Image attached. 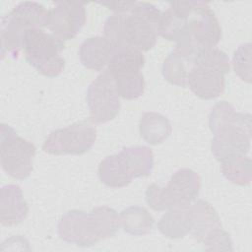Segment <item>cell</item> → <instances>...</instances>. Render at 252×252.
Wrapping results in <instances>:
<instances>
[{"label":"cell","mask_w":252,"mask_h":252,"mask_svg":"<svg viewBox=\"0 0 252 252\" xmlns=\"http://www.w3.org/2000/svg\"><path fill=\"white\" fill-rule=\"evenodd\" d=\"M141 137L150 145H158L164 142L171 134L170 121L158 112H145L139 121Z\"/></svg>","instance_id":"cell-19"},{"label":"cell","mask_w":252,"mask_h":252,"mask_svg":"<svg viewBox=\"0 0 252 252\" xmlns=\"http://www.w3.org/2000/svg\"><path fill=\"white\" fill-rule=\"evenodd\" d=\"M159 35L176 45L212 48L221 39V28L214 11L202 1L169 3L161 13Z\"/></svg>","instance_id":"cell-1"},{"label":"cell","mask_w":252,"mask_h":252,"mask_svg":"<svg viewBox=\"0 0 252 252\" xmlns=\"http://www.w3.org/2000/svg\"><path fill=\"white\" fill-rule=\"evenodd\" d=\"M192 226L190 205L167 210L158 221V229L167 238H182L190 233Z\"/></svg>","instance_id":"cell-17"},{"label":"cell","mask_w":252,"mask_h":252,"mask_svg":"<svg viewBox=\"0 0 252 252\" xmlns=\"http://www.w3.org/2000/svg\"><path fill=\"white\" fill-rule=\"evenodd\" d=\"M29 214V206L19 185H5L0 190V221L12 226L22 222Z\"/></svg>","instance_id":"cell-15"},{"label":"cell","mask_w":252,"mask_h":252,"mask_svg":"<svg viewBox=\"0 0 252 252\" xmlns=\"http://www.w3.org/2000/svg\"><path fill=\"white\" fill-rule=\"evenodd\" d=\"M161 12L153 4L137 2L124 16L123 32L127 47L149 51L155 47L158 35Z\"/></svg>","instance_id":"cell-8"},{"label":"cell","mask_w":252,"mask_h":252,"mask_svg":"<svg viewBox=\"0 0 252 252\" xmlns=\"http://www.w3.org/2000/svg\"><path fill=\"white\" fill-rule=\"evenodd\" d=\"M133 178L149 176L154 168L153 151L146 146L123 148L119 152Z\"/></svg>","instance_id":"cell-21"},{"label":"cell","mask_w":252,"mask_h":252,"mask_svg":"<svg viewBox=\"0 0 252 252\" xmlns=\"http://www.w3.org/2000/svg\"><path fill=\"white\" fill-rule=\"evenodd\" d=\"M64 41L40 29H29L23 35V48L28 63L46 77L60 75L65 67L61 56Z\"/></svg>","instance_id":"cell-6"},{"label":"cell","mask_w":252,"mask_h":252,"mask_svg":"<svg viewBox=\"0 0 252 252\" xmlns=\"http://www.w3.org/2000/svg\"><path fill=\"white\" fill-rule=\"evenodd\" d=\"M209 128L214 135L211 150L220 163L246 156L251 142V115L237 112L227 101L217 102L209 114Z\"/></svg>","instance_id":"cell-2"},{"label":"cell","mask_w":252,"mask_h":252,"mask_svg":"<svg viewBox=\"0 0 252 252\" xmlns=\"http://www.w3.org/2000/svg\"><path fill=\"white\" fill-rule=\"evenodd\" d=\"M97 173L99 180L111 188L125 187L134 179L119 153L103 158L98 165Z\"/></svg>","instance_id":"cell-18"},{"label":"cell","mask_w":252,"mask_h":252,"mask_svg":"<svg viewBox=\"0 0 252 252\" xmlns=\"http://www.w3.org/2000/svg\"><path fill=\"white\" fill-rule=\"evenodd\" d=\"M192 226L190 233L204 244L208 251H232L233 243L228 232L222 229L220 219L215 208L205 200L190 205Z\"/></svg>","instance_id":"cell-9"},{"label":"cell","mask_w":252,"mask_h":252,"mask_svg":"<svg viewBox=\"0 0 252 252\" xmlns=\"http://www.w3.org/2000/svg\"><path fill=\"white\" fill-rule=\"evenodd\" d=\"M119 223L124 232L133 236H143L152 231L155 219L146 208L131 206L121 211Z\"/></svg>","instance_id":"cell-20"},{"label":"cell","mask_w":252,"mask_h":252,"mask_svg":"<svg viewBox=\"0 0 252 252\" xmlns=\"http://www.w3.org/2000/svg\"><path fill=\"white\" fill-rule=\"evenodd\" d=\"M252 161L246 156H241L220 163L222 175L231 183L244 186L252 180Z\"/></svg>","instance_id":"cell-22"},{"label":"cell","mask_w":252,"mask_h":252,"mask_svg":"<svg viewBox=\"0 0 252 252\" xmlns=\"http://www.w3.org/2000/svg\"><path fill=\"white\" fill-rule=\"evenodd\" d=\"M119 226L117 212L107 206H100L89 213L68 211L60 219L57 230L62 240L80 247H90L114 236Z\"/></svg>","instance_id":"cell-3"},{"label":"cell","mask_w":252,"mask_h":252,"mask_svg":"<svg viewBox=\"0 0 252 252\" xmlns=\"http://www.w3.org/2000/svg\"><path fill=\"white\" fill-rule=\"evenodd\" d=\"M229 69V58L222 50L217 47L199 49L188 75L187 86L202 99L217 98L224 92V76Z\"/></svg>","instance_id":"cell-4"},{"label":"cell","mask_w":252,"mask_h":252,"mask_svg":"<svg viewBox=\"0 0 252 252\" xmlns=\"http://www.w3.org/2000/svg\"><path fill=\"white\" fill-rule=\"evenodd\" d=\"M86 98L90 110V120L93 123H106L113 120L120 111L119 95L107 70H104L91 83Z\"/></svg>","instance_id":"cell-12"},{"label":"cell","mask_w":252,"mask_h":252,"mask_svg":"<svg viewBox=\"0 0 252 252\" xmlns=\"http://www.w3.org/2000/svg\"><path fill=\"white\" fill-rule=\"evenodd\" d=\"M96 140V130L85 120L52 131L45 139L42 150L50 155H84Z\"/></svg>","instance_id":"cell-11"},{"label":"cell","mask_w":252,"mask_h":252,"mask_svg":"<svg viewBox=\"0 0 252 252\" xmlns=\"http://www.w3.org/2000/svg\"><path fill=\"white\" fill-rule=\"evenodd\" d=\"M200 188V176L192 169L181 168L172 174L166 186L161 187L157 183L149 185L145 192V199L154 211H167L190 205L198 197Z\"/></svg>","instance_id":"cell-5"},{"label":"cell","mask_w":252,"mask_h":252,"mask_svg":"<svg viewBox=\"0 0 252 252\" xmlns=\"http://www.w3.org/2000/svg\"><path fill=\"white\" fill-rule=\"evenodd\" d=\"M114 47L104 37L100 35L87 38L79 48L81 63L88 69L101 71L110 62L115 53Z\"/></svg>","instance_id":"cell-16"},{"label":"cell","mask_w":252,"mask_h":252,"mask_svg":"<svg viewBox=\"0 0 252 252\" xmlns=\"http://www.w3.org/2000/svg\"><path fill=\"white\" fill-rule=\"evenodd\" d=\"M232 65L235 74L247 83L251 82V44H240L234 51Z\"/></svg>","instance_id":"cell-23"},{"label":"cell","mask_w":252,"mask_h":252,"mask_svg":"<svg viewBox=\"0 0 252 252\" xmlns=\"http://www.w3.org/2000/svg\"><path fill=\"white\" fill-rule=\"evenodd\" d=\"M86 8L83 2L57 1L48 11L47 28L62 41L74 38L86 23Z\"/></svg>","instance_id":"cell-13"},{"label":"cell","mask_w":252,"mask_h":252,"mask_svg":"<svg viewBox=\"0 0 252 252\" xmlns=\"http://www.w3.org/2000/svg\"><path fill=\"white\" fill-rule=\"evenodd\" d=\"M145 65L142 51L135 48L116 50L107 65L115 90L124 99H135L145 91V79L141 69Z\"/></svg>","instance_id":"cell-7"},{"label":"cell","mask_w":252,"mask_h":252,"mask_svg":"<svg viewBox=\"0 0 252 252\" xmlns=\"http://www.w3.org/2000/svg\"><path fill=\"white\" fill-rule=\"evenodd\" d=\"M199 49L201 48L176 45L163 61L161 68L163 78L172 85L187 87L188 75L195 63Z\"/></svg>","instance_id":"cell-14"},{"label":"cell","mask_w":252,"mask_h":252,"mask_svg":"<svg viewBox=\"0 0 252 252\" xmlns=\"http://www.w3.org/2000/svg\"><path fill=\"white\" fill-rule=\"evenodd\" d=\"M137 2H100L99 4L106 6L108 9L118 14H124L130 12L136 5Z\"/></svg>","instance_id":"cell-24"},{"label":"cell","mask_w":252,"mask_h":252,"mask_svg":"<svg viewBox=\"0 0 252 252\" xmlns=\"http://www.w3.org/2000/svg\"><path fill=\"white\" fill-rule=\"evenodd\" d=\"M35 146L17 135L15 130L2 123L0 130V159L3 170L17 180L27 179L32 171Z\"/></svg>","instance_id":"cell-10"}]
</instances>
